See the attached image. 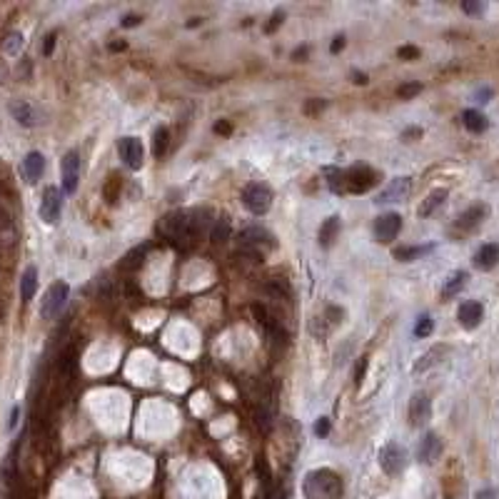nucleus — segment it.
I'll return each mask as SVG.
<instances>
[{
  "label": "nucleus",
  "instance_id": "3",
  "mask_svg": "<svg viewBox=\"0 0 499 499\" xmlns=\"http://www.w3.org/2000/svg\"><path fill=\"white\" fill-rule=\"evenodd\" d=\"M243 205L252 215H265L270 210V205H272V190L262 183L247 185L243 190Z\"/></svg>",
  "mask_w": 499,
  "mask_h": 499
},
{
  "label": "nucleus",
  "instance_id": "7",
  "mask_svg": "<svg viewBox=\"0 0 499 499\" xmlns=\"http://www.w3.org/2000/svg\"><path fill=\"white\" fill-rule=\"evenodd\" d=\"M407 417H410L412 427H422V424H427L429 417H432V399H429L424 392H417L415 397L410 399Z\"/></svg>",
  "mask_w": 499,
  "mask_h": 499
},
{
  "label": "nucleus",
  "instance_id": "27",
  "mask_svg": "<svg viewBox=\"0 0 499 499\" xmlns=\"http://www.w3.org/2000/svg\"><path fill=\"white\" fill-rule=\"evenodd\" d=\"M232 235V227H230V220L227 217H220V220H215L213 230H210V240L217 245H222L225 240H230Z\"/></svg>",
  "mask_w": 499,
  "mask_h": 499
},
{
  "label": "nucleus",
  "instance_id": "28",
  "mask_svg": "<svg viewBox=\"0 0 499 499\" xmlns=\"http://www.w3.org/2000/svg\"><path fill=\"white\" fill-rule=\"evenodd\" d=\"M265 327H268V335H270V339H272L275 345H277V347H287V330L279 325L275 317H270V320L265 322Z\"/></svg>",
  "mask_w": 499,
  "mask_h": 499
},
{
  "label": "nucleus",
  "instance_id": "30",
  "mask_svg": "<svg viewBox=\"0 0 499 499\" xmlns=\"http://www.w3.org/2000/svg\"><path fill=\"white\" fill-rule=\"evenodd\" d=\"M427 252H432V245H424V247H399L394 255H397V260L410 262V260H415V257H420V255H427Z\"/></svg>",
  "mask_w": 499,
  "mask_h": 499
},
{
  "label": "nucleus",
  "instance_id": "13",
  "mask_svg": "<svg viewBox=\"0 0 499 499\" xmlns=\"http://www.w3.org/2000/svg\"><path fill=\"white\" fill-rule=\"evenodd\" d=\"M482 317H484V307H482L479 302H475V300L459 305L457 320H459V325H462L464 330H475V327L482 322Z\"/></svg>",
  "mask_w": 499,
  "mask_h": 499
},
{
  "label": "nucleus",
  "instance_id": "2",
  "mask_svg": "<svg viewBox=\"0 0 499 499\" xmlns=\"http://www.w3.org/2000/svg\"><path fill=\"white\" fill-rule=\"evenodd\" d=\"M302 489L307 499H339L342 497V479L332 470H312L305 477Z\"/></svg>",
  "mask_w": 499,
  "mask_h": 499
},
{
  "label": "nucleus",
  "instance_id": "41",
  "mask_svg": "<svg viewBox=\"0 0 499 499\" xmlns=\"http://www.w3.org/2000/svg\"><path fill=\"white\" fill-rule=\"evenodd\" d=\"M140 23V15H128V18L123 20V28H130V25H137Z\"/></svg>",
  "mask_w": 499,
  "mask_h": 499
},
{
  "label": "nucleus",
  "instance_id": "38",
  "mask_svg": "<svg viewBox=\"0 0 499 499\" xmlns=\"http://www.w3.org/2000/svg\"><path fill=\"white\" fill-rule=\"evenodd\" d=\"M477 499H499V492L497 489H492V487L479 489V492H477Z\"/></svg>",
  "mask_w": 499,
  "mask_h": 499
},
{
  "label": "nucleus",
  "instance_id": "29",
  "mask_svg": "<svg viewBox=\"0 0 499 499\" xmlns=\"http://www.w3.org/2000/svg\"><path fill=\"white\" fill-rule=\"evenodd\" d=\"M167 145H170V132H167V128H158L155 130V140H153V155L155 158H162L167 150Z\"/></svg>",
  "mask_w": 499,
  "mask_h": 499
},
{
  "label": "nucleus",
  "instance_id": "8",
  "mask_svg": "<svg viewBox=\"0 0 499 499\" xmlns=\"http://www.w3.org/2000/svg\"><path fill=\"white\" fill-rule=\"evenodd\" d=\"M60 213H63V195H60L58 187H48L43 192V202H40V217L48 225L60 220Z\"/></svg>",
  "mask_w": 499,
  "mask_h": 499
},
{
  "label": "nucleus",
  "instance_id": "12",
  "mask_svg": "<svg viewBox=\"0 0 499 499\" xmlns=\"http://www.w3.org/2000/svg\"><path fill=\"white\" fill-rule=\"evenodd\" d=\"M120 158L128 167L137 170V167H143V158H145V150L143 143L137 140V137H123L120 140Z\"/></svg>",
  "mask_w": 499,
  "mask_h": 499
},
{
  "label": "nucleus",
  "instance_id": "16",
  "mask_svg": "<svg viewBox=\"0 0 499 499\" xmlns=\"http://www.w3.org/2000/svg\"><path fill=\"white\" fill-rule=\"evenodd\" d=\"M497 262H499V245L497 243H487L477 250V255H475L477 270H484V272H487V270H492Z\"/></svg>",
  "mask_w": 499,
  "mask_h": 499
},
{
  "label": "nucleus",
  "instance_id": "22",
  "mask_svg": "<svg viewBox=\"0 0 499 499\" xmlns=\"http://www.w3.org/2000/svg\"><path fill=\"white\" fill-rule=\"evenodd\" d=\"M467 285V272H452L450 277H447V282H445V287H442V298H454V295H459V290Z\"/></svg>",
  "mask_w": 499,
  "mask_h": 499
},
{
  "label": "nucleus",
  "instance_id": "35",
  "mask_svg": "<svg viewBox=\"0 0 499 499\" xmlns=\"http://www.w3.org/2000/svg\"><path fill=\"white\" fill-rule=\"evenodd\" d=\"M397 55L402 60H415V58H420V50H417L415 45H404V48L397 50Z\"/></svg>",
  "mask_w": 499,
  "mask_h": 499
},
{
  "label": "nucleus",
  "instance_id": "26",
  "mask_svg": "<svg viewBox=\"0 0 499 499\" xmlns=\"http://www.w3.org/2000/svg\"><path fill=\"white\" fill-rule=\"evenodd\" d=\"M10 113H13V118H15L20 125H23V128H30V125L36 123V120H33V107H30L28 102H23V100L13 102V105H10Z\"/></svg>",
  "mask_w": 499,
  "mask_h": 499
},
{
  "label": "nucleus",
  "instance_id": "43",
  "mask_svg": "<svg viewBox=\"0 0 499 499\" xmlns=\"http://www.w3.org/2000/svg\"><path fill=\"white\" fill-rule=\"evenodd\" d=\"M364 364H367V360H362V362H360V369H357V385H360V382H362V374H364Z\"/></svg>",
  "mask_w": 499,
  "mask_h": 499
},
{
  "label": "nucleus",
  "instance_id": "17",
  "mask_svg": "<svg viewBox=\"0 0 499 499\" xmlns=\"http://www.w3.org/2000/svg\"><path fill=\"white\" fill-rule=\"evenodd\" d=\"M23 173L28 178V183H38L45 173V158L40 153H28L23 160Z\"/></svg>",
  "mask_w": 499,
  "mask_h": 499
},
{
  "label": "nucleus",
  "instance_id": "21",
  "mask_svg": "<svg viewBox=\"0 0 499 499\" xmlns=\"http://www.w3.org/2000/svg\"><path fill=\"white\" fill-rule=\"evenodd\" d=\"M36 290H38V270L28 268L23 275V282H20V298H23V302H30V300L36 298Z\"/></svg>",
  "mask_w": 499,
  "mask_h": 499
},
{
  "label": "nucleus",
  "instance_id": "1",
  "mask_svg": "<svg viewBox=\"0 0 499 499\" xmlns=\"http://www.w3.org/2000/svg\"><path fill=\"white\" fill-rule=\"evenodd\" d=\"M202 210H192V213H173L167 215L162 222V232L170 240H195L205 230V220H202Z\"/></svg>",
  "mask_w": 499,
  "mask_h": 499
},
{
  "label": "nucleus",
  "instance_id": "32",
  "mask_svg": "<svg viewBox=\"0 0 499 499\" xmlns=\"http://www.w3.org/2000/svg\"><path fill=\"white\" fill-rule=\"evenodd\" d=\"M432 330H434V322H432V317L429 315H422L420 320H417V325H415V337H429L432 335Z\"/></svg>",
  "mask_w": 499,
  "mask_h": 499
},
{
  "label": "nucleus",
  "instance_id": "5",
  "mask_svg": "<svg viewBox=\"0 0 499 499\" xmlns=\"http://www.w3.org/2000/svg\"><path fill=\"white\" fill-rule=\"evenodd\" d=\"M380 467H382V472H385L387 477L402 475L404 467H407V452H404V447L397 445V442H390V445L382 447Z\"/></svg>",
  "mask_w": 499,
  "mask_h": 499
},
{
  "label": "nucleus",
  "instance_id": "19",
  "mask_svg": "<svg viewBox=\"0 0 499 499\" xmlns=\"http://www.w3.org/2000/svg\"><path fill=\"white\" fill-rule=\"evenodd\" d=\"M445 200H447V190H445V187H440V190H432L427 197H424L422 208H420V217H429L432 213H437V210L445 205Z\"/></svg>",
  "mask_w": 499,
  "mask_h": 499
},
{
  "label": "nucleus",
  "instance_id": "42",
  "mask_svg": "<svg viewBox=\"0 0 499 499\" xmlns=\"http://www.w3.org/2000/svg\"><path fill=\"white\" fill-rule=\"evenodd\" d=\"M489 95H492V93H489V90L484 88V90H479V93H477V100H479V102H489V100H487Z\"/></svg>",
  "mask_w": 499,
  "mask_h": 499
},
{
  "label": "nucleus",
  "instance_id": "20",
  "mask_svg": "<svg viewBox=\"0 0 499 499\" xmlns=\"http://www.w3.org/2000/svg\"><path fill=\"white\" fill-rule=\"evenodd\" d=\"M447 352H450V347H447V345H434L432 350H429V352H424V355H422V360H420V362L415 364V372L420 374V372H424V369L434 367V364L440 362V360L447 355Z\"/></svg>",
  "mask_w": 499,
  "mask_h": 499
},
{
  "label": "nucleus",
  "instance_id": "23",
  "mask_svg": "<svg viewBox=\"0 0 499 499\" xmlns=\"http://www.w3.org/2000/svg\"><path fill=\"white\" fill-rule=\"evenodd\" d=\"M337 232H339V217H327L320 227V245L322 247H330V245L335 243V238H337Z\"/></svg>",
  "mask_w": 499,
  "mask_h": 499
},
{
  "label": "nucleus",
  "instance_id": "25",
  "mask_svg": "<svg viewBox=\"0 0 499 499\" xmlns=\"http://www.w3.org/2000/svg\"><path fill=\"white\" fill-rule=\"evenodd\" d=\"M462 120H464V128L470 132H484L487 130V118L482 113H477V110H464V115H462Z\"/></svg>",
  "mask_w": 499,
  "mask_h": 499
},
{
  "label": "nucleus",
  "instance_id": "39",
  "mask_svg": "<svg viewBox=\"0 0 499 499\" xmlns=\"http://www.w3.org/2000/svg\"><path fill=\"white\" fill-rule=\"evenodd\" d=\"M53 48H55V36H48V38H45V45H43V53L50 55V53H53Z\"/></svg>",
  "mask_w": 499,
  "mask_h": 499
},
{
  "label": "nucleus",
  "instance_id": "46",
  "mask_svg": "<svg viewBox=\"0 0 499 499\" xmlns=\"http://www.w3.org/2000/svg\"><path fill=\"white\" fill-rule=\"evenodd\" d=\"M15 422H18V410H13V415H10V427H15Z\"/></svg>",
  "mask_w": 499,
  "mask_h": 499
},
{
  "label": "nucleus",
  "instance_id": "31",
  "mask_svg": "<svg viewBox=\"0 0 499 499\" xmlns=\"http://www.w3.org/2000/svg\"><path fill=\"white\" fill-rule=\"evenodd\" d=\"M268 292L270 295H277L279 300H287L290 298V285H287L285 279L275 277V279H270L268 282Z\"/></svg>",
  "mask_w": 499,
  "mask_h": 499
},
{
  "label": "nucleus",
  "instance_id": "11",
  "mask_svg": "<svg viewBox=\"0 0 499 499\" xmlns=\"http://www.w3.org/2000/svg\"><path fill=\"white\" fill-rule=\"evenodd\" d=\"M60 170H63V190L72 195L77 190V183H80V158H77V153H68L63 158Z\"/></svg>",
  "mask_w": 499,
  "mask_h": 499
},
{
  "label": "nucleus",
  "instance_id": "14",
  "mask_svg": "<svg viewBox=\"0 0 499 499\" xmlns=\"http://www.w3.org/2000/svg\"><path fill=\"white\" fill-rule=\"evenodd\" d=\"M442 454V440L437 434H424V440L420 442V450H417V459L422 464H434Z\"/></svg>",
  "mask_w": 499,
  "mask_h": 499
},
{
  "label": "nucleus",
  "instance_id": "24",
  "mask_svg": "<svg viewBox=\"0 0 499 499\" xmlns=\"http://www.w3.org/2000/svg\"><path fill=\"white\" fill-rule=\"evenodd\" d=\"M327 185L332 192H347V175L339 167H327Z\"/></svg>",
  "mask_w": 499,
  "mask_h": 499
},
{
  "label": "nucleus",
  "instance_id": "4",
  "mask_svg": "<svg viewBox=\"0 0 499 499\" xmlns=\"http://www.w3.org/2000/svg\"><path fill=\"white\" fill-rule=\"evenodd\" d=\"M68 298H70V287L66 282H53L50 290L45 292V300H43V307H40V315L45 320H53L63 312V307L68 305Z\"/></svg>",
  "mask_w": 499,
  "mask_h": 499
},
{
  "label": "nucleus",
  "instance_id": "37",
  "mask_svg": "<svg viewBox=\"0 0 499 499\" xmlns=\"http://www.w3.org/2000/svg\"><path fill=\"white\" fill-rule=\"evenodd\" d=\"M330 424H332V422H330V420H327V417H322L320 422H317L315 432L320 434V437H327V432H330Z\"/></svg>",
  "mask_w": 499,
  "mask_h": 499
},
{
  "label": "nucleus",
  "instance_id": "18",
  "mask_svg": "<svg viewBox=\"0 0 499 499\" xmlns=\"http://www.w3.org/2000/svg\"><path fill=\"white\" fill-rule=\"evenodd\" d=\"M484 215H487V205H472L467 213L459 215L457 227H462V230H472V227H477L482 220H484Z\"/></svg>",
  "mask_w": 499,
  "mask_h": 499
},
{
  "label": "nucleus",
  "instance_id": "10",
  "mask_svg": "<svg viewBox=\"0 0 499 499\" xmlns=\"http://www.w3.org/2000/svg\"><path fill=\"white\" fill-rule=\"evenodd\" d=\"M345 175H347V192H355V195H362V192H367L374 185V173L364 165L352 167Z\"/></svg>",
  "mask_w": 499,
  "mask_h": 499
},
{
  "label": "nucleus",
  "instance_id": "45",
  "mask_svg": "<svg viewBox=\"0 0 499 499\" xmlns=\"http://www.w3.org/2000/svg\"><path fill=\"white\" fill-rule=\"evenodd\" d=\"M215 130H217V132H230V125H227V123H220V125H217V128H215Z\"/></svg>",
  "mask_w": 499,
  "mask_h": 499
},
{
  "label": "nucleus",
  "instance_id": "40",
  "mask_svg": "<svg viewBox=\"0 0 499 499\" xmlns=\"http://www.w3.org/2000/svg\"><path fill=\"white\" fill-rule=\"evenodd\" d=\"M342 48H345V36H337L335 38V43H332V53H339Z\"/></svg>",
  "mask_w": 499,
  "mask_h": 499
},
{
  "label": "nucleus",
  "instance_id": "47",
  "mask_svg": "<svg viewBox=\"0 0 499 499\" xmlns=\"http://www.w3.org/2000/svg\"><path fill=\"white\" fill-rule=\"evenodd\" d=\"M6 320V309H3V305H0V322Z\"/></svg>",
  "mask_w": 499,
  "mask_h": 499
},
{
  "label": "nucleus",
  "instance_id": "15",
  "mask_svg": "<svg viewBox=\"0 0 499 499\" xmlns=\"http://www.w3.org/2000/svg\"><path fill=\"white\" fill-rule=\"evenodd\" d=\"M240 243H243L245 247L255 250V247H260V245H275V240L265 227L252 225V227H245V230L240 232Z\"/></svg>",
  "mask_w": 499,
  "mask_h": 499
},
{
  "label": "nucleus",
  "instance_id": "33",
  "mask_svg": "<svg viewBox=\"0 0 499 499\" xmlns=\"http://www.w3.org/2000/svg\"><path fill=\"white\" fill-rule=\"evenodd\" d=\"M20 48H23V36H20V33H10V36L6 38V43H3V50H6L8 55H18Z\"/></svg>",
  "mask_w": 499,
  "mask_h": 499
},
{
  "label": "nucleus",
  "instance_id": "34",
  "mask_svg": "<svg viewBox=\"0 0 499 499\" xmlns=\"http://www.w3.org/2000/svg\"><path fill=\"white\" fill-rule=\"evenodd\" d=\"M420 90H422V85H420V83H407V85H399L397 95L402 98V100H410V98H415Z\"/></svg>",
  "mask_w": 499,
  "mask_h": 499
},
{
  "label": "nucleus",
  "instance_id": "6",
  "mask_svg": "<svg viewBox=\"0 0 499 499\" xmlns=\"http://www.w3.org/2000/svg\"><path fill=\"white\" fill-rule=\"evenodd\" d=\"M399 230H402V217H399L397 213H387V215H380L377 220H374V238H377V243L387 245L392 243L394 238L399 235Z\"/></svg>",
  "mask_w": 499,
  "mask_h": 499
},
{
  "label": "nucleus",
  "instance_id": "44",
  "mask_svg": "<svg viewBox=\"0 0 499 499\" xmlns=\"http://www.w3.org/2000/svg\"><path fill=\"white\" fill-rule=\"evenodd\" d=\"M279 20H282V13H277V15H275V20L268 25V33H270V30H275V28H277V25H279Z\"/></svg>",
  "mask_w": 499,
  "mask_h": 499
},
{
  "label": "nucleus",
  "instance_id": "36",
  "mask_svg": "<svg viewBox=\"0 0 499 499\" xmlns=\"http://www.w3.org/2000/svg\"><path fill=\"white\" fill-rule=\"evenodd\" d=\"M462 10L470 13V15H479V13H484V3H462Z\"/></svg>",
  "mask_w": 499,
  "mask_h": 499
},
{
  "label": "nucleus",
  "instance_id": "9",
  "mask_svg": "<svg viewBox=\"0 0 499 499\" xmlns=\"http://www.w3.org/2000/svg\"><path fill=\"white\" fill-rule=\"evenodd\" d=\"M412 192V178H394L385 190L377 195V205H390V202H402Z\"/></svg>",
  "mask_w": 499,
  "mask_h": 499
}]
</instances>
